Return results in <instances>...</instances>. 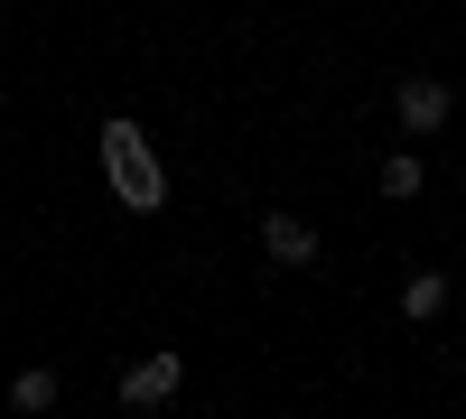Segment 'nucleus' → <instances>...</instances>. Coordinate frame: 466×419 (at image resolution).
I'll list each match as a JSON object with an SVG mask.
<instances>
[{
    "label": "nucleus",
    "mask_w": 466,
    "mask_h": 419,
    "mask_svg": "<svg viewBox=\"0 0 466 419\" xmlns=\"http://www.w3.org/2000/svg\"><path fill=\"white\" fill-rule=\"evenodd\" d=\"M94 159H103V186H112V205H122V214H159V205H168V168H159V149H149L140 122L112 112L103 140H94Z\"/></svg>",
    "instance_id": "1"
},
{
    "label": "nucleus",
    "mask_w": 466,
    "mask_h": 419,
    "mask_svg": "<svg viewBox=\"0 0 466 419\" xmlns=\"http://www.w3.org/2000/svg\"><path fill=\"white\" fill-rule=\"evenodd\" d=\"M392 112H401V131L420 140V131H448V112H457V94L439 85V75H401V94H392Z\"/></svg>",
    "instance_id": "2"
},
{
    "label": "nucleus",
    "mask_w": 466,
    "mask_h": 419,
    "mask_svg": "<svg viewBox=\"0 0 466 419\" xmlns=\"http://www.w3.org/2000/svg\"><path fill=\"white\" fill-rule=\"evenodd\" d=\"M177 383H187V354H140L122 373V410H159V401H177Z\"/></svg>",
    "instance_id": "3"
},
{
    "label": "nucleus",
    "mask_w": 466,
    "mask_h": 419,
    "mask_svg": "<svg viewBox=\"0 0 466 419\" xmlns=\"http://www.w3.org/2000/svg\"><path fill=\"white\" fill-rule=\"evenodd\" d=\"M261 252L280 261V271H308V261H318V224L289 214V205H270V214H261Z\"/></svg>",
    "instance_id": "4"
},
{
    "label": "nucleus",
    "mask_w": 466,
    "mask_h": 419,
    "mask_svg": "<svg viewBox=\"0 0 466 419\" xmlns=\"http://www.w3.org/2000/svg\"><path fill=\"white\" fill-rule=\"evenodd\" d=\"M420 186H430V168H420V149H392V159H382V196H420Z\"/></svg>",
    "instance_id": "5"
},
{
    "label": "nucleus",
    "mask_w": 466,
    "mask_h": 419,
    "mask_svg": "<svg viewBox=\"0 0 466 419\" xmlns=\"http://www.w3.org/2000/svg\"><path fill=\"white\" fill-rule=\"evenodd\" d=\"M439 308H448V280L439 271H410L401 280V317H439Z\"/></svg>",
    "instance_id": "6"
},
{
    "label": "nucleus",
    "mask_w": 466,
    "mask_h": 419,
    "mask_svg": "<svg viewBox=\"0 0 466 419\" xmlns=\"http://www.w3.org/2000/svg\"><path fill=\"white\" fill-rule=\"evenodd\" d=\"M10 410H28V419H37V410H56V373H47V364L19 373V383H10Z\"/></svg>",
    "instance_id": "7"
}]
</instances>
